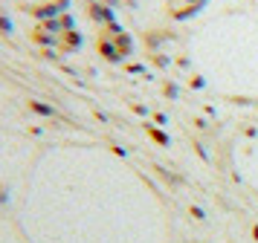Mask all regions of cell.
<instances>
[{"label":"cell","instance_id":"cell-1","mask_svg":"<svg viewBox=\"0 0 258 243\" xmlns=\"http://www.w3.org/2000/svg\"><path fill=\"white\" fill-rule=\"evenodd\" d=\"M9 29H12V26H9V21H6V18L0 15V32H9Z\"/></svg>","mask_w":258,"mask_h":243}]
</instances>
